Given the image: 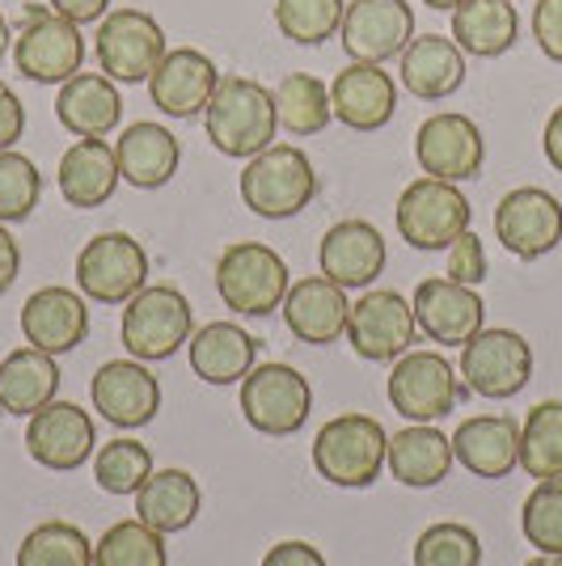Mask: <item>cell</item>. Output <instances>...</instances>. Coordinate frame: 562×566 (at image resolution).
<instances>
[{"mask_svg":"<svg viewBox=\"0 0 562 566\" xmlns=\"http://www.w3.org/2000/svg\"><path fill=\"white\" fill-rule=\"evenodd\" d=\"M461 377H466V389H473L478 398H516L533 377V347L524 334L482 326L461 347Z\"/></svg>","mask_w":562,"mask_h":566,"instance_id":"7c38bea8","label":"cell"},{"mask_svg":"<svg viewBox=\"0 0 562 566\" xmlns=\"http://www.w3.org/2000/svg\"><path fill=\"white\" fill-rule=\"evenodd\" d=\"M385 452H389V436L376 423L373 415H339L330 419L318 440H313V470L326 478L330 486L343 491H364L373 486L376 473L385 470Z\"/></svg>","mask_w":562,"mask_h":566,"instance_id":"7a4b0ae2","label":"cell"},{"mask_svg":"<svg viewBox=\"0 0 562 566\" xmlns=\"http://www.w3.org/2000/svg\"><path fill=\"white\" fill-rule=\"evenodd\" d=\"M347 313H352L347 287H339L326 275H309V280L292 283L283 296V322L309 347L339 343L347 334Z\"/></svg>","mask_w":562,"mask_h":566,"instance_id":"7402d4cb","label":"cell"},{"mask_svg":"<svg viewBox=\"0 0 562 566\" xmlns=\"http://www.w3.org/2000/svg\"><path fill=\"white\" fill-rule=\"evenodd\" d=\"M22 334L39 352L69 355L90 334V308L69 287H39L22 305Z\"/></svg>","mask_w":562,"mask_h":566,"instance_id":"cb8c5ba5","label":"cell"},{"mask_svg":"<svg viewBox=\"0 0 562 566\" xmlns=\"http://www.w3.org/2000/svg\"><path fill=\"white\" fill-rule=\"evenodd\" d=\"M533 39L545 60L562 64V0H538L533 4Z\"/></svg>","mask_w":562,"mask_h":566,"instance_id":"f6af8a7d","label":"cell"},{"mask_svg":"<svg viewBox=\"0 0 562 566\" xmlns=\"http://www.w3.org/2000/svg\"><path fill=\"white\" fill-rule=\"evenodd\" d=\"M389 401L410 423H440L461 401V380L440 352H406L389 368Z\"/></svg>","mask_w":562,"mask_h":566,"instance_id":"4fadbf2b","label":"cell"},{"mask_svg":"<svg viewBox=\"0 0 562 566\" xmlns=\"http://www.w3.org/2000/svg\"><path fill=\"white\" fill-rule=\"evenodd\" d=\"M423 4H427V9H440V13H452L461 0H423Z\"/></svg>","mask_w":562,"mask_h":566,"instance_id":"db71d44e","label":"cell"},{"mask_svg":"<svg viewBox=\"0 0 562 566\" xmlns=\"http://www.w3.org/2000/svg\"><path fill=\"white\" fill-rule=\"evenodd\" d=\"M318 262H322V275L339 287H368L385 271V237L368 220H339L322 237Z\"/></svg>","mask_w":562,"mask_h":566,"instance_id":"603a6c76","label":"cell"},{"mask_svg":"<svg viewBox=\"0 0 562 566\" xmlns=\"http://www.w3.org/2000/svg\"><path fill=\"white\" fill-rule=\"evenodd\" d=\"M39 195H43L39 166L18 148H4L0 153V224L30 220V212L39 208Z\"/></svg>","mask_w":562,"mask_h":566,"instance_id":"b9f144b4","label":"cell"},{"mask_svg":"<svg viewBox=\"0 0 562 566\" xmlns=\"http://www.w3.org/2000/svg\"><path fill=\"white\" fill-rule=\"evenodd\" d=\"M415 157L427 178L466 182V178L482 174L487 140H482V127L469 115L440 111V115L423 118V127L415 132Z\"/></svg>","mask_w":562,"mask_h":566,"instance_id":"5bb4252c","label":"cell"},{"mask_svg":"<svg viewBox=\"0 0 562 566\" xmlns=\"http://www.w3.org/2000/svg\"><path fill=\"white\" fill-rule=\"evenodd\" d=\"M48 4L76 25H94L111 13V0H48Z\"/></svg>","mask_w":562,"mask_h":566,"instance_id":"c3c4849f","label":"cell"},{"mask_svg":"<svg viewBox=\"0 0 562 566\" xmlns=\"http://www.w3.org/2000/svg\"><path fill=\"white\" fill-rule=\"evenodd\" d=\"M309 380L292 364H254V373L241 380V415L262 436H296L309 423Z\"/></svg>","mask_w":562,"mask_h":566,"instance_id":"30bf717a","label":"cell"},{"mask_svg":"<svg viewBox=\"0 0 562 566\" xmlns=\"http://www.w3.org/2000/svg\"><path fill=\"white\" fill-rule=\"evenodd\" d=\"M60 394V368L55 355L39 352V347H18L0 359V410L30 419L43 406H51Z\"/></svg>","mask_w":562,"mask_h":566,"instance_id":"1f68e13d","label":"cell"},{"mask_svg":"<svg viewBox=\"0 0 562 566\" xmlns=\"http://www.w3.org/2000/svg\"><path fill=\"white\" fill-rule=\"evenodd\" d=\"M18 566H94V542L69 520H48L25 533Z\"/></svg>","mask_w":562,"mask_h":566,"instance_id":"8d00e7d4","label":"cell"},{"mask_svg":"<svg viewBox=\"0 0 562 566\" xmlns=\"http://www.w3.org/2000/svg\"><path fill=\"white\" fill-rule=\"evenodd\" d=\"M94 566H169L165 533L144 520H118L94 545Z\"/></svg>","mask_w":562,"mask_h":566,"instance_id":"74e56055","label":"cell"},{"mask_svg":"<svg viewBox=\"0 0 562 566\" xmlns=\"http://www.w3.org/2000/svg\"><path fill=\"white\" fill-rule=\"evenodd\" d=\"M452 457L473 478H508L520 465V423L512 415H473L452 431Z\"/></svg>","mask_w":562,"mask_h":566,"instance_id":"484cf974","label":"cell"},{"mask_svg":"<svg viewBox=\"0 0 562 566\" xmlns=\"http://www.w3.org/2000/svg\"><path fill=\"white\" fill-rule=\"evenodd\" d=\"M313 195H318V174L296 144H271L241 169V199L262 220H288L305 212Z\"/></svg>","mask_w":562,"mask_h":566,"instance_id":"3957f363","label":"cell"},{"mask_svg":"<svg viewBox=\"0 0 562 566\" xmlns=\"http://www.w3.org/2000/svg\"><path fill=\"white\" fill-rule=\"evenodd\" d=\"M288 287V262L262 241H233L216 262V292L241 317H267L283 308Z\"/></svg>","mask_w":562,"mask_h":566,"instance_id":"277c9868","label":"cell"},{"mask_svg":"<svg viewBox=\"0 0 562 566\" xmlns=\"http://www.w3.org/2000/svg\"><path fill=\"white\" fill-rule=\"evenodd\" d=\"M275 97V118L288 136H318L326 132L334 111H330V85L313 72H288L280 85L271 90Z\"/></svg>","mask_w":562,"mask_h":566,"instance_id":"e575fe53","label":"cell"},{"mask_svg":"<svg viewBox=\"0 0 562 566\" xmlns=\"http://www.w3.org/2000/svg\"><path fill=\"white\" fill-rule=\"evenodd\" d=\"M415 334H419L415 305L402 292H389V287H364V296L347 313V343L368 364L402 359L410 352Z\"/></svg>","mask_w":562,"mask_h":566,"instance_id":"8fae6325","label":"cell"},{"mask_svg":"<svg viewBox=\"0 0 562 566\" xmlns=\"http://www.w3.org/2000/svg\"><path fill=\"white\" fill-rule=\"evenodd\" d=\"M94 410L118 431L153 423L162 410V380L144 368V359H111L90 380Z\"/></svg>","mask_w":562,"mask_h":566,"instance_id":"ac0fdd59","label":"cell"},{"mask_svg":"<svg viewBox=\"0 0 562 566\" xmlns=\"http://www.w3.org/2000/svg\"><path fill=\"white\" fill-rule=\"evenodd\" d=\"M118 182H123V174H118L115 161V144L76 140L64 148V157H60V195H64L69 208H81V212L102 208L115 195Z\"/></svg>","mask_w":562,"mask_h":566,"instance_id":"4dcf8cb0","label":"cell"},{"mask_svg":"<svg viewBox=\"0 0 562 566\" xmlns=\"http://www.w3.org/2000/svg\"><path fill=\"white\" fill-rule=\"evenodd\" d=\"M516 34H520V18L512 0H461L452 9V43L466 55L495 60L512 51Z\"/></svg>","mask_w":562,"mask_h":566,"instance_id":"836d02e7","label":"cell"},{"mask_svg":"<svg viewBox=\"0 0 562 566\" xmlns=\"http://www.w3.org/2000/svg\"><path fill=\"white\" fill-rule=\"evenodd\" d=\"M410 305H415L419 331L431 343H440V347H466L469 338L482 331V322H487V305H482L478 287L448 280V275L423 280L415 287Z\"/></svg>","mask_w":562,"mask_h":566,"instance_id":"d6986e66","label":"cell"},{"mask_svg":"<svg viewBox=\"0 0 562 566\" xmlns=\"http://www.w3.org/2000/svg\"><path fill=\"white\" fill-rule=\"evenodd\" d=\"M520 470L529 478H562V398L538 401L520 423Z\"/></svg>","mask_w":562,"mask_h":566,"instance_id":"d590c367","label":"cell"},{"mask_svg":"<svg viewBox=\"0 0 562 566\" xmlns=\"http://www.w3.org/2000/svg\"><path fill=\"white\" fill-rule=\"evenodd\" d=\"M352 60L385 64L398 60L415 39V9L410 0H352L339 30Z\"/></svg>","mask_w":562,"mask_h":566,"instance_id":"2e32d148","label":"cell"},{"mask_svg":"<svg viewBox=\"0 0 562 566\" xmlns=\"http://www.w3.org/2000/svg\"><path fill=\"white\" fill-rule=\"evenodd\" d=\"M18 271H22V250H18V237L0 224V296L18 283Z\"/></svg>","mask_w":562,"mask_h":566,"instance_id":"681fc988","label":"cell"},{"mask_svg":"<svg viewBox=\"0 0 562 566\" xmlns=\"http://www.w3.org/2000/svg\"><path fill=\"white\" fill-rule=\"evenodd\" d=\"M204 132L216 144V153L250 161L262 148H271L275 132H280L275 97L250 76H220L208 111H204Z\"/></svg>","mask_w":562,"mask_h":566,"instance_id":"6da1fadb","label":"cell"},{"mask_svg":"<svg viewBox=\"0 0 562 566\" xmlns=\"http://www.w3.org/2000/svg\"><path fill=\"white\" fill-rule=\"evenodd\" d=\"M473 208L457 182L445 178H415L398 199V233L415 250H448L469 229Z\"/></svg>","mask_w":562,"mask_h":566,"instance_id":"ba28073f","label":"cell"},{"mask_svg":"<svg viewBox=\"0 0 562 566\" xmlns=\"http://www.w3.org/2000/svg\"><path fill=\"white\" fill-rule=\"evenodd\" d=\"M97 72H106L115 85H140L165 60V30L144 9H111L94 34Z\"/></svg>","mask_w":562,"mask_h":566,"instance_id":"52a82bcc","label":"cell"},{"mask_svg":"<svg viewBox=\"0 0 562 566\" xmlns=\"http://www.w3.org/2000/svg\"><path fill=\"white\" fill-rule=\"evenodd\" d=\"M13 64L25 81L39 85H64L85 64V34L81 25L55 13L51 4H30L22 30L13 39Z\"/></svg>","mask_w":562,"mask_h":566,"instance_id":"8992f818","label":"cell"},{"mask_svg":"<svg viewBox=\"0 0 562 566\" xmlns=\"http://www.w3.org/2000/svg\"><path fill=\"white\" fill-rule=\"evenodd\" d=\"M25 136V106L22 97L13 94L4 81H0V153L13 148Z\"/></svg>","mask_w":562,"mask_h":566,"instance_id":"bcb514c9","label":"cell"},{"mask_svg":"<svg viewBox=\"0 0 562 566\" xmlns=\"http://www.w3.org/2000/svg\"><path fill=\"white\" fill-rule=\"evenodd\" d=\"M216 85H220V72L211 64V55H204L199 48L165 51L157 72L148 76L153 106L165 111L169 118H190L199 115V111H208Z\"/></svg>","mask_w":562,"mask_h":566,"instance_id":"44dd1931","label":"cell"},{"mask_svg":"<svg viewBox=\"0 0 562 566\" xmlns=\"http://www.w3.org/2000/svg\"><path fill=\"white\" fill-rule=\"evenodd\" d=\"M402 60V90L419 102H445L466 85V51L445 34H419Z\"/></svg>","mask_w":562,"mask_h":566,"instance_id":"4316f807","label":"cell"},{"mask_svg":"<svg viewBox=\"0 0 562 566\" xmlns=\"http://www.w3.org/2000/svg\"><path fill=\"white\" fill-rule=\"evenodd\" d=\"M445 275L457 283H469V287H478V283L487 280V250H482V241H478L473 229H466V233L448 245Z\"/></svg>","mask_w":562,"mask_h":566,"instance_id":"ee69618b","label":"cell"},{"mask_svg":"<svg viewBox=\"0 0 562 566\" xmlns=\"http://www.w3.org/2000/svg\"><path fill=\"white\" fill-rule=\"evenodd\" d=\"M153 478V452L148 444L132 440V436H115L106 440L94 457V482L106 495H136L144 482Z\"/></svg>","mask_w":562,"mask_h":566,"instance_id":"f35d334b","label":"cell"},{"mask_svg":"<svg viewBox=\"0 0 562 566\" xmlns=\"http://www.w3.org/2000/svg\"><path fill=\"white\" fill-rule=\"evenodd\" d=\"M13 48V30H9V22H4V13H0V60H4V51Z\"/></svg>","mask_w":562,"mask_h":566,"instance_id":"816d5d0a","label":"cell"},{"mask_svg":"<svg viewBox=\"0 0 562 566\" xmlns=\"http://www.w3.org/2000/svg\"><path fill=\"white\" fill-rule=\"evenodd\" d=\"M524 566H562V554H538V558H529Z\"/></svg>","mask_w":562,"mask_h":566,"instance_id":"f5cc1de1","label":"cell"},{"mask_svg":"<svg viewBox=\"0 0 562 566\" xmlns=\"http://www.w3.org/2000/svg\"><path fill=\"white\" fill-rule=\"evenodd\" d=\"M97 449V427L90 410L72 406V401H51L39 415H30L25 423V452L55 473L81 470Z\"/></svg>","mask_w":562,"mask_h":566,"instance_id":"e0dca14e","label":"cell"},{"mask_svg":"<svg viewBox=\"0 0 562 566\" xmlns=\"http://www.w3.org/2000/svg\"><path fill=\"white\" fill-rule=\"evenodd\" d=\"M55 118L76 140H106L123 118V97L106 72H76L55 94Z\"/></svg>","mask_w":562,"mask_h":566,"instance_id":"d4e9b609","label":"cell"},{"mask_svg":"<svg viewBox=\"0 0 562 566\" xmlns=\"http://www.w3.org/2000/svg\"><path fill=\"white\" fill-rule=\"evenodd\" d=\"M76 287L97 305H127L148 287V254L132 233H97L76 254Z\"/></svg>","mask_w":562,"mask_h":566,"instance_id":"9c48e42d","label":"cell"},{"mask_svg":"<svg viewBox=\"0 0 562 566\" xmlns=\"http://www.w3.org/2000/svg\"><path fill=\"white\" fill-rule=\"evenodd\" d=\"M115 161L123 182H132L136 190H157L178 174L183 148H178V136L169 127L144 118V123L123 127V136L115 140Z\"/></svg>","mask_w":562,"mask_h":566,"instance_id":"83f0119b","label":"cell"},{"mask_svg":"<svg viewBox=\"0 0 562 566\" xmlns=\"http://www.w3.org/2000/svg\"><path fill=\"white\" fill-rule=\"evenodd\" d=\"M262 566H330L326 558H322V549L309 542H280L267 549V558H262Z\"/></svg>","mask_w":562,"mask_h":566,"instance_id":"7dc6e473","label":"cell"},{"mask_svg":"<svg viewBox=\"0 0 562 566\" xmlns=\"http://www.w3.org/2000/svg\"><path fill=\"white\" fill-rule=\"evenodd\" d=\"M452 461H457L452 457V436H445L436 423L402 427L398 436H389V452H385L389 473L410 491L440 486L452 470Z\"/></svg>","mask_w":562,"mask_h":566,"instance_id":"f546056e","label":"cell"},{"mask_svg":"<svg viewBox=\"0 0 562 566\" xmlns=\"http://www.w3.org/2000/svg\"><path fill=\"white\" fill-rule=\"evenodd\" d=\"M195 377L208 385H233L246 380L258 364V338L241 331L237 322H208L190 334L187 343Z\"/></svg>","mask_w":562,"mask_h":566,"instance_id":"f1b7e54d","label":"cell"},{"mask_svg":"<svg viewBox=\"0 0 562 566\" xmlns=\"http://www.w3.org/2000/svg\"><path fill=\"white\" fill-rule=\"evenodd\" d=\"M330 111L352 132H381L398 111V81L381 64L352 60L330 81Z\"/></svg>","mask_w":562,"mask_h":566,"instance_id":"ffe728a7","label":"cell"},{"mask_svg":"<svg viewBox=\"0 0 562 566\" xmlns=\"http://www.w3.org/2000/svg\"><path fill=\"white\" fill-rule=\"evenodd\" d=\"M520 533L538 554H562V478L538 482L520 507Z\"/></svg>","mask_w":562,"mask_h":566,"instance_id":"60d3db41","label":"cell"},{"mask_svg":"<svg viewBox=\"0 0 562 566\" xmlns=\"http://www.w3.org/2000/svg\"><path fill=\"white\" fill-rule=\"evenodd\" d=\"M190 334H195V308L169 283H148L123 308V347L132 359L144 364L169 359L187 347Z\"/></svg>","mask_w":562,"mask_h":566,"instance_id":"5b68a950","label":"cell"},{"mask_svg":"<svg viewBox=\"0 0 562 566\" xmlns=\"http://www.w3.org/2000/svg\"><path fill=\"white\" fill-rule=\"evenodd\" d=\"M204 507V491L187 470H153V478L136 491V520L157 533H183Z\"/></svg>","mask_w":562,"mask_h":566,"instance_id":"d6a6232c","label":"cell"},{"mask_svg":"<svg viewBox=\"0 0 562 566\" xmlns=\"http://www.w3.org/2000/svg\"><path fill=\"white\" fill-rule=\"evenodd\" d=\"M541 148H545V161L562 174V106L545 118V132H541Z\"/></svg>","mask_w":562,"mask_h":566,"instance_id":"f907efd6","label":"cell"},{"mask_svg":"<svg viewBox=\"0 0 562 566\" xmlns=\"http://www.w3.org/2000/svg\"><path fill=\"white\" fill-rule=\"evenodd\" d=\"M347 0H275V25L301 48H322L343 30Z\"/></svg>","mask_w":562,"mask_h":566,"instance_id":"ab89813d","label":"cell"},{"mask_svg":"<svg viewBox=\"0 0 562 566\" xmlns=\"http://www.w3.org/2000/svg\"><path fill=\"white\" fill-rule=\"evenodd\" d=\"M495 237L516 259H545L562 241V203L541 187L508 190L495 208Z\"/></svg>","mask_w":562,"mask_h":566,"instance_id":"9a60e30c","label":"cell"},{"mask_svg":"<svg viewBox=\"0 0 562 566\" xmlns=\"http://www.w3.org/2000/svg\"><path fill=\"white\" fill-rule=\"evenodd\" d=\"M415 566H482V542L469 524L440 520L415 542Z\"/></svg>","mask_w":562,"mask_h":566,"instance_id":"7bdbcfd3","label":"cell"}]
</instances>
